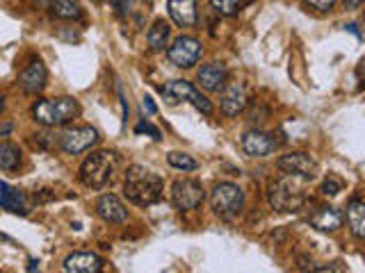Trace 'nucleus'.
<instances>
[{
  "label": "nucleus",
  "instance_id": "32",
  "mask_svg": "<svg viewBox=\"0 0 365 273\" xmlns=\"http://www.w3.org/2000/svg\"><path fill=\"white\" fill-rule=\"evenodd\" d=\"M342 3H345L347 9H359L365 3V0H342Z\"/></svg>",
  "mask_w": 365,
  "mask_h": 273
},
{
  "label": "nucleus",
  "instance_id": "3",
  "mask_svg": "<svg viewBox=\"0 0 365 273\" xmlns=\"http://www.w3.org/2000/svg\"><path fill=\"white\" fill-rule=\"evenodd\" d=\"M306 180L297 178V176H288L279 178L277 182L269 185V205L277 212H299L306 203Z\"/></svg>",
  "mask_w": 365,
  "mask_h": 273
},
{
  "label": "nucleus",
  "instance_id": "16",
  "mask_svg": "<svg viewBox=\"0 0 365 273\" xmlns=\"http://www.w3.org/2000/svg\"><path fill=\"white\" fill-rule=\"evenodd\" d=\"M197 77L205 91H222L228 80V68L222 62H208L199 68Z\"/></svg>",
  "mask_w": 365,
  "mask_h": 273
},
{
  "label": "nucleus",
  "instance_id": "4",
  "mask_svg": "<svg viewBox=\"0 0 365 273\" xmlns=\"http://www.w3.org/2000/svg\"><path fill=\"white\" fill-rule=\"evenodd\" d=\"M114 166H117V157L110 151H96L87 155V159L80 166V182L91 189H103L112 180Z\"/></svg>",
  "mask_w": 365,
  "mask_h": 273
},
{
  "label": "nucleus",
  "instance_id": "36",
  "mask_svg": "<svg viewBox=\"0 0 365 273\" xmlns=\"http://www.w3.org/2000/svg\"><path fill=\"white\" fill-rule=\"evenodd\" d=\"M361 37H365V16H363V32H361Z\"/></svg>",
  "mask_w": 365,
  "mask_h": 273
},
{
  "label": "nucleus",
  "instance_id": "25",
  "mask_svg": "<svg viewBox=\"0 0 365 273\" xmlns=\"http://www.w3.org/2000/svg\"><path fill=\"white\" fill-rule=\"evenodd\" d=\"M247 5V0H210V7L222 16H235Z\"/></svg>",
  "mask_w": 365,
  "mask_h": 273
},
{
  "label": "nucleus",
  "instance_id": "1",
  "mask_svg": "<svg viewBox=\"0 0 365 273\" xmlns=\"http://www.w3.org/2000/svg\"><path fill=\"white\" fill-rule=\"evenodd\" d=\"M163 178L153 171H148L146 166L133 164L128 171H125V180H123V193L125 198L135 205H142V208H148V205H155L160 198H163Z\"/></svg>",
  "mask_w": 365,
  "mask_h": 273
},
{
  "label": "nucleus",
  "instance_id": "13",
  "mask_svg": "<svg viewBox=\"0 0 365 273\" xmlns=\"http://www.w3.org/2000/svg\"><path fill=\"white\" fill-rule=\"evenodd\" d=\"M46 80H48V71H46V66L39 60H32L19 73V85L23 87V91H28V94H39V91H43Z\"/></svg>",
  "mask_w": 365,
  "mask_h": 273
},
{
  "label": "nucleus",
  "instance_id": "6",
  "mask_svg": "<svg viewBox=\"0 0 365 273\" xmlns=\"http://www.w3.org/2000/svg\"><path fill=\"white\" fill-rule=\"evenodd\" d=\"M210 208L220 216H235L245 208V191L233 182H217L210 191Z\"/></svg>",
  "mask_w": 365,
  "mask_h": 273
},
{
  "label": "nucleus",
  "instance_id": "15",
  "mask_svg": "<svg viewBox=\"0 0 365 273\" xmlns=\"http://www.w3.org/2000/svg\"><path fill=\"white\" fill-rule=\"evenodd\" d=\"M171 21L180 28H194L199 21L197 0H169L167 3Z\"/></svg>",
  "mask_w": 365,
  "mask_h": 273
},
{
  "label": "nucleus",
  "instance_id": "11",
  "mask_svg": "<svg viewBox=\"0 0 365 273\" xmlns=\"http://www.w3.org/2000/svg\"><path fill=\"white\" fill-rule=\"evenodd\" d=\"M242 148L251 157H267L279 148V141L274 139V134L262 130H247L242 136Z\"/></svg>",
  "mask_w": 365,
  "mask_h": 273
},
{
  "label": "nucleus",
  "instance_id": "5",
  "mask_svg": "<svg viewBox=\"0 0 365 273\" xmlns=\"http://www.w3.org/2000/svg\"><path fill=\"white\" fill-rule=\"evenodd\" d=\"M160 94L165 96V100L169 102V105H176V102L187 100L201 114H205V117H210L212 114V102L205 98L192 82H187V80H171V82H167L165 87H160Z\"/></svg>",
  "mask_w": 365,
  "mask_h": 273
},
{
  "label": "nucleus",
  "instance_id": "20",
  "mask_svg": "<svg viewBox=\"0 0 365 273\" xmlns=\"http://www.w3.org/2000/svg\"><path fill=\"white\" fill-rule=\"evenodd\" d=\"M347 225L354 237L359 239H365V200H359L354 198L349 205H347Z\"/></svg>",
  "mask_w": 365,
  "mask_h": 273
},
{
  "label": "nucleus",
  "instance_id": "17",
  "mask_svg": "<svg viewBox=\"0 0 365 273\" xmlns=\"http://www.w3.org/2000/svg\"><path fill=\"white\" fill-rule=\"evenodd\" d=\"M62 267L64 273H101L103 259L96 253H71Z\"/></svg>",
  "mask_w": 365,
  "mask_h": 273
},
{
  "label": "nucleus",
  "instance_id": "9",
  "mask_svg": "<svg viewBox=\"0 0 365 273\" xmlns=\"http://www.w3.org/2000/svg\"><path fill=\"white\" fill-rule=\"evenodd\" d=\"M96 141H98L96 128H91V125H78V128H68L60 136V148L66 155H80L89 151Z\"/></svg>",
  "mask_w": 365,
  "mask_h": 273
},
{
  "label": "nucleus",
  "instance_id": "35",
  "mask_svg": "<svg viewBox=\"0 0 365 273\" xmlns=\"http://www.w3.org/2000/svg\"><path fill=\"white\" fill-rule=\"evenodd\" d=\"M3 100H5V98L0 96V112H3V107H5V102H3Z\"/></svg>",
  "mask_w": 365,
  "mask_h": 273
},
{
  "label": "nucleus",
  "instance_id": "23",
  "mask_svg": "<svg viewBox=\"0 0 365 273\" xmlns=\"http://www.w3.org/2000/svg\"><path fill=\"white\" fill-rule=\"evenodd\" d=\"M21 164V151L16 144L3 141L0 144V171H14Z\"/></svg>",
  "mask_w": 365,
  "mask_h": 273
},
{
  "label": "nucleus",
  "instance_id": "8",
  "mask_svg": "<svg viewBox=\"0 0 365 273\" xmlns=\"http://www.w3.org/2000/svg\"><path fill=\"white\" fill-rule=\"evenodd\" d=\"M203 196L205 191L201 187V182L197 180H176L174 185H171V200L178 210L187 212V210H197L199 205L203 203Z\"/></svg>",
  "mask_w": 365,
  "mask_h": 273
},
{
  "label": "nucleus",
  "instance_id": "26",
  "mask_svg": "<svg viewBox=\"0 0 365 273\" xmlns=\"http://www.w3.org/2000/svg\"><path fill=\"white\" fill-rule=\"evenodd\" d=\"M308 273H345L342 262H331V264H315Z\"/></svg>",
  "mask_w": 365,
  "mask_h": 273
},
{
  "label": "nucleus",
  "instance_id": "30",
  "mask_svg": "<svg viewBox=\"0 0 365 273\" xmlns=\"http://www.w3.org/2000/svg\"><path fill=\"white\" fill-rule=\"evenodd\" d=\"M142 109L148 114V117H153V114H158V107H155V102H153L151 96H144V98H142Z\"/></svg>",
  "mask_w": 365,
  "mask_h": 273
},
{
  "label": "nucleus",
  "instance_id": "24",
  "mask_svg": "<svg viewBox=\"0 0 365 273\" xmlns=\"http://www.w3.org/2000/svg\"><path fill=\"white\" fill-rule=\"evenodd\" d=\"M167 162H169V166H174L178 171H197L199 168L197 159H194L192 155H187V153H180V151L169 153L167 155Z\"/></svg>",
  "mask_w": 365,
  "mask_h": 273
},
{
  "label": "nucleus",
  "instance_id": "28",
  "mask_svg": "<svg viewBox=\"0 0 365 273\" xmlns=\"http://www.w3.org/2000/svg\"><path fill=\"white\" fill-rule=\"evenodd\" d=\"M135 132H137V134H142V132H146V134H151V136H153V139H155V141L160 139V130H158V128H153V125H151V123H146V121H142V123H137V125H135Z\"/></svg>",
  "mask_w": 365,
  "mask_h": 273
},
{
  "label": "nucleus",
  "instance_id": "33",
  "mask_svg": "<svg viewBox=\"0 0 365 273\" xmlns=\"http://www.w3.org/2000/svg\"><path fill=\"white\" fill-rule=\"evenodd\" d=\"M7 132H11V123H5V125H0V136H3V134H7Z\"/></svg>",
  "mask_w": 365,
  "mask_h": 273
},
{
  "label": "nucleus",
  "instance_id": "14",
  "mask_svg": "<svg viewBox=\"0 0 365 273\" xmlns=\"http://www.w3.org/2000/svg\"><path fill=\"white\" fill-rule=\"evenodd\" d=\"M96 214L106 223H125V219H128V210L114 193H103L96 200Z\"/></svg>",
  "mask_w": 365,
  "mask_h": 273
},
{
  "label": "nucleus",
  "instance_id": "29",
  "mask_svg": "<svg viewBox=\"0 0 365 273\" xmlns=\"http://www.w3.org/2000/svg\"><path fill=\"white\" fill-rule=\"evenodd\" d=\"M304 3H306L308 7L317 9V11H329L331 7L336 5V0H304Z\"/></svg>",
  "mask_w": 365,
  "mask_h": 273
},
{
  "label": "nucleus",
  "instance_id": "34",
  "mask_svg": "<svg viewBox=\"0 0 365 273\" xmlns=\"http://www.w3.org/2000/svg\"><path fill=\"white\" fill-rule=\"evenodd\" d=\"M34 3H39V5H51L53 0H34Z\"/></svg>",
  "mask_w": 365,
  "mask_h": 273
},
{
  "label": "nucleus",
  "instance_id": "2",
  "mask_svg": "<svg viewBox=\"0 0 365 273\" xmlns=\"http://www.w3.org/2000/svg\"><path fill=\"white\" fill-rule=\"evenodd\" d=\"M80 114L78 100L62 96V98H43L37 100L32 107V117L37 123H41L43 128H60L66 125L68 121H73Z\"/></svg>",
  "mask_w": 365,
  "mask_h": 273
},
{
  "label": "nucleus",
  "instance_id": "21",
  "mask_svg": "<svg viewBox=\"0 0 365 273\" xmlns=\"http://www.w3.org/2000/svg\"><path fill=\"white\" fill-rule=\"evenodd\" d=\"M169 34H171V28H169V23L165 18H158L151 30H148V46H151V50L160 53V50H165V46L169 41Z\"/></svg>",
  "mask_w": 365,
  "mask_h": 273
},
{
  "label": "nucleus",
  "instance_id": "27",
  "mask_svg": "<svg viewBox=\"0 0 365 273\" xmlns=\"http://www.w3.org/2000/svg\"><path fill=\"white\" fill-rule=\"evenodd\" d=\"M340 189H342V185H340V182H338L336 178H327V180L322 182V189H319V191H322L324 196H338Z\"/></svg>",
  "mask_w": 365,
  "mask_h": 273
},
{
  "label": "nucleus",
  "instance_id": "37",
  "mask_svg": "<svg viewBox=\"0 0 365 273\" xmlns=\"http://www.w3.org/2000/svg\"><path fill=\"white\" fill-rule=\"evenodd\" d=\"M94 3H103V0H94Z\"/></svg>",
  "mask_w": 365,
  "mask_h": 273
},
{
  "label": "nucleus",
  "instance_id": "7",
  "mask_svg": "<svg viewBox=\"0 0 365 273\" xmlns=\"http://www.w3.org/2000/svg\"><path fill=\"white\" fill-rule=\"evenodd\" d=\"M167 57H169V62L178 68H192L201 57V41L187 37V34H180V37H176L174 43L167 48Z\"/></svg>",
  "mask_w": 365,
  "mask_h": 273
},
{
  "label": "nucleus",
  "instance_id": "18",
  "mask_svg": "<svg viewBox=\"0 0 365 273\" xmlns=\"http://www.w3.org/2000/svg\"><path fill=\"white\" fill-rule=\"evenodd\" d=\"M342 219H345L342 212H338L336 208H329V205L317 208L311 214V223H313V228H317L319 232H336L342 225Z\"/></svg>",
  "mask_w": 365,
  "mask_h": 273
},
{
  "label": "nucleus",
  "instance_id": "10",
  "mask_svg": "<svg viewBox=\"0 0 365 273\" xmlns=\"http://www.w3.org/2000/svg\"><path fill=\"white\" fill-rule=\"evenodd\" d=\"M277 166H279V171H283V173L304 178V180H313L319 173V164L308 153L283 155V157L277 159Z\"/></svg>",
  "mask_w": 365,
  "mask_h": 273
},
{
  "label": "nucleus",
  "instance_id": "12",
  "mask_svg": "<svg viewBox=\"0 0 365 273\" xmlns=\"http://www.w3.org/2000/svg\"><path fill=\"white\" fill-rule=\"evenodd\" d=\"M220 107L226 117H237L247 107V91L242 82H226L220 94Z\"/></svg>",
  "mask_w": 365,
  "mask_h": 273
},
{
  "label": "nucleus",
  "instance_id": "22",
  "mask_svg": "<svg viewBox=\"0 0 365 273\" xmlns=\"http://www.w3.org/2000/svg\"><path fill=\"white\" fill-rule=\"evenodd\" d=\"M51 11H53V16L62 21H73L83 16V7H80L78 0H53Z\"/></svg>",
  "mask_w": 365,
  "mask_h": 273
},
{
  "label": "nucleus",
  "instance_id": "31",
  "mask_svg": "<svg viewBox=\"0 0 365 273\" xmlns=\"http://www.w3.org/2000/svg\"><path fill=\"white\" fill-rule=\"evenodd\" d=\"M356 77L361 80V82H365V57L356 64Z\"/></svg>",
  "mask_w": 365,
  "mask_h": 273
},
{
  "label": "nucleus",
  "instance_id": "19",
  "mask_svg": "<svg viewBox=\"0 0 365 273\" xmlns=\"http://www.w3.org/2000/svg\"><path fill=\"white\" fill-rule=\"evenodd\" d=\"M0 208L11 214H23V216L28 214V205L23 193L14 187L5 185V182H0Z\"/></svg>",
  "mask_w": 365,
  "mask_h": 273
}]
</instances>
